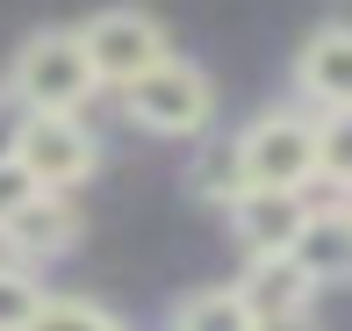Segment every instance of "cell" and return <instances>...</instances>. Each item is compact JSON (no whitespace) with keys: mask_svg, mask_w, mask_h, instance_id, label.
Listing matches in <instances>:
<instances>
[{"mask_svg":"<svg viewBox=\"0 0 352 331\" xmlns=\"http://www.w3.org/2000/svg\"><path fill=\"white\" fill-rule=\"evenodd\" d=\"M87 94H94V65L79 51V29H36L14 51V101L29 116H79Z\"/></svg>","mask_w":352,"mask_h":331,"instance_id":"obj_1","label":"cell"},{"mask_svg":"<svg viewBox=\"0 0 352 331\" xmlns=\"http://www.w3.org/2000/svg\"><path fill=\"white\" fill-rule=\"evenodd\" d=\"M122 101H130V116L144 122L151 137H201L216 116V87L201 65H187V58H158L151 72H137L130 87H122Z\"/></svg>","mask_w":352,"mask_h":331,"instance_id":"obj_2","label":"cell"},{"mask_svg":"<svg viewBox=\"0 0 352 331\" xmlns=\"http://www.w3.org/2000/svg\"><path fill=\"white\" fill-rule=\"evenodd\" d=\"M237 180H245V187L309 195V187H316V122H302V116H259L245 137H237Z\"/></svg>","mask_w":352,"mask_h":331,"instance_id":"obj_3","label":"cell"},{"mask_svg":"<svg viewBox=\"0 0 352 331\" xmlns=\"http://www.w3.org/2000/svg\"><path fill=\"white\" fill-rule=\"evenodd\" d=\"M79 51H87V65H94V87H130L137 72H151L158 58H173L166 29L144 8H101L79 29Z\"/></svg>","mask_w":352,"mask_h":331,"instance_id":"obj_4","label":"cell"},{"mask_svg":"<svg viewBox=\"0 0 352 331\" xmlns=\"http://www.w3.org/2000/svg\"><path fill=\"white\" fill-rule=\"evenodd\" d=\"M94 130L79 116H29L22 137H14V166L43 187V195H72L79 180L94 173Z\"/></svg>","mask_w":352,"mask_h":331,"instance_id":"obj_5","label":"cell"},{"mask_svg":"<svg viewBox=\"0 0 352 331\" xmlns=\"http://www.w3.org/2000/svg\"><path fill=\"white\" fill-rule=\"evenodd\" d=\"M237 303H245V317L259 324V317H309V303H316V281L302 274L287 252H252V266H245V281H237Z\"/></svg>","mask_w":352,"mask_h":331,"instance_id":"obj_6","label":"cell"},{"mask_svg":"<svg viewBox=\"0 0 352 331\" xmlns=\"http://www.w3.org/2000/svg\"><path fill=\"white\" fill-rule=\"evenodd\" d=\"M287 259H295L316 288H338L345 266H352V216L338 202H309V216H302L295 238H287Z\"/></svg>","mask_w":352,"mask_h":331,"instance_id":"obj_7","label":"cell"},{"mask_svg":"<svg viewBox=\"0 0 352 331\" xmlns=\"http://www.w3.org/2000/svg\"><path fill=\"white\" fill-rule=\"evenodd\" d=\"M223 209H230V231L245 238V252H287L295 224L309 216V195H287V187H237Z\"/></svg>","mask_w":352,"mask_h":331,"instance_id":"obj_8","label":"cell"},{"mask_svg":"<svg viewBox=\"0 0 352 331\" xmlns=\"http://www.w3.org/2000/svg\"><path fill=\"white\" fill-rule=\"evenodd\" d=\"M72 238H79V209H72L65 195H43V187L8 216V224H0V245H8V259H14V266L51 259V252H65Z\"/></svg>","mask_w":352,"mask_h":331,"instance_id":"obj_9","label":"cell"},{"mask_svg":"<svg viewBox=\"0 0 352 331\" xmlns=\"http://www.w3.org/2000/svg\"><path fill=\"white\" fill-rule=\"evenodd\" d=\"M295 87L309 94L324 116L352 101V29H345V22H324V29L295 51Z\"/></svg>","mask_w":352,"mask_h":331,"instance_id":"obj_10","label":"cell"},{"mask_svg":"<svg viewBox=\"0 0 352 331\" xmlns=\"http://www.w3.org/2000/svg\"><path fill=\"white\" fill-rule=\"evenodd\" d=\"M22 331H122V317L101 310V303H87V295H43L36 317H29Z\"/></svg>","mask_w":352,"mask_h":331,"instance_id":"obj_11","label":"cell"},{"mask_svg":"<svg viewBox=\"0 0 352 331\" xmlns=\"http://www.w3.org/2000/svg\"><path fill=\"white\" fill-rule=\"evenodd\" d=\"M180 331H252V317L230 288H201L180 303Z\"/></svg>","mask_w":352,"mask_h":331,"instance_id":"obj_12","label":"cell"},{"mask_svg":"<svg viewBox=\"0 0 352 331\" xmlns=\"http://www.w3.org/2000/svg\"><path fill=\"white\" fill-rule=\"evenodd\" d=\"M36 303H43V288L29 281V266H0V331H22L29 317H36Z\"/></svg>","mask_w":352,"mask_h":331,"instance_id":"obj_13","label":"cell"},{"mask_svg":"<svg viewBox=\"0 0 352 331\" xmlns=\"http://www.w3.org/2000/svg\"><path fill=\"white\" fill-rule=\"evenodd\" d=\"M237 145H209L201 151V166H195V195H209V202H230L237 195Z\"/></svg>","mask_w":352,"mask_h":331,"instance_id":"obj_14","label":"cell"},{"mask_svg":"<svg viewBox=\"0 0 352 331\" xmlns=\"http://www.w3.org/2000/svg\"><path fill=\"white\" fill-rule=\"evenodd\" d=\"M29 195H36V180H29V173L22 166H14V159H0V224H8V216L14 209H22V202Z\"/></svg>","mask_w":352,"mask_h":331,"instance_id":"obj_15","label":"cell"},{"mask_svg":"<svg viewBox=\"0 0 352 331\" xmlns=\"http://www.w3.org/2000/svg\"><path fill=\"white\" fill-rule=\"evenodd\" d=\"M22 122H29V108L14 101V94H0V159H14V137H22Z\"/></svg>","mask_w":352,"mask_h":331,"instance_id":"obj_16","label":"cell"},{"mask_svg":"<svg viewBox=\"0 0 352 331\" xmlns=\"http://www.w3.org/2000/svg\"><path fill=\"white\" fill-rule=\"evenodd\" d=\"M252 331H316V324H309V317H259Z\"/></svg>","mask_w":352,"mask_h":331,"instance_id":"obj_17","label":"cell"}]
</instances>
